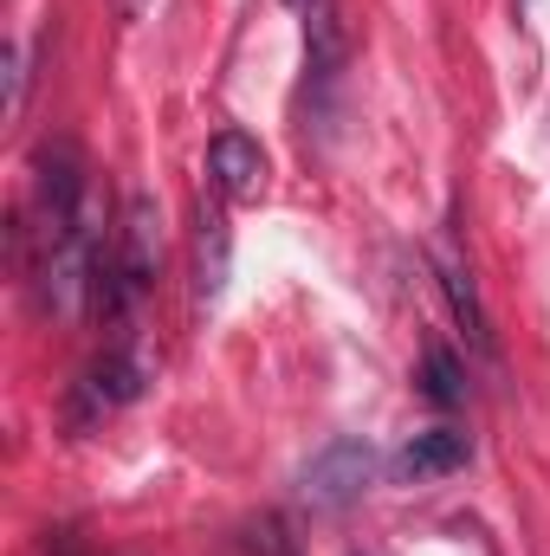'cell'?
Listing matches in <instances>:
<instances>
[{"label":"cell","instance_id":"obj_5","mask_svg":"<svg viewBox=\"0 0 550 556\" xmlns=\"http://www.w3.org/2000/svg\"><path fill=\"white\" fill-rule=\"evenodd\" d=\"M227 266H234L227 214L201 201V214H195V291H201V304H214V298L227 291Z\"/></svg>","mask_w":550,"mask_h":556},{"label":"cell","instance_id":"obj_2","mask_svg":"<svg viewBox=\"0 0 550 556\" xmlns=\"http://www.w3.org/2000/svg\"><path fill=\"white\" fill-rule=\"evenodd\" d=\"M137 395H142V363L130 350H104L72 382V427H98V420H111L124 402H137Z\"/></svg>","mask_w":550,"mask_h":556},{"label":"cell","instance_id":"obj_6","mask_svg":"<svg viewBox=\"0 0 550 556\" xmlns=\"http://www.w3.org/2000/svg\"><path fill=\"white\" fill-rule=\"evenodd\" d=\"M285 7H291V13H298V26H304L311 72H317V78H337V65H343V52H350V33H343L337 0H285Z\"/></svg>","mask_w":550,"mask_h":556},{"label":"cell","instance_id":"obj_1","mask_svg":"<svg viewBox=\"0 0 550 556\" xmlns=\"http://www.w3.org/2000/svg\"><path fill=\"white\" fill-rule=\"evenodd\" d=\"M370 479H376V446H370V440H330V446L304 466L298 498H304L311 511H343V505H357V498L370 492Z\"/></svg>","mask_w":550,"mask_h":556},{"label":"cell","instance_id":"obj_7","mask_svg":"<svg viewBox=\"0 0 550 556\" xmlns=\"http://www.w3.org/2000/svg\"><path fill=\"white\" fill-rule=\"evenodd\" d=\"M434 273H440V285H447V304H453V317H460L466 343H473V350H492L486 304H479V285H473V273H466V260H460L453 247H440V253H434Z\"/></svg>","mask_w":550,"mask_h":556},{"label":"cell","instance_id":"obj_4","mask_svg":"<svg viewBox=\"0 0 550 556\" xmlns=\"http://www.w3.org/2000/svg\"><path fill=\"white\" fill-rule=\"evenodd\" d=\"M466 459H473V440H466L460 427H427V433H414L409 446L396 453V479L427 485V479H440V472H460Z\"/></svg>","mask_w":550,"mask_h":556},{"label":"cell","instance_id":"obj_3","mask_svg":"<svg viewBox=\"0 0 550 556\" xmlns=\"http://www.w3.org/2000/svg\"><path fill=\"white\" fill-rule=\"evenodd\" d=\"M208 188L221 201H260L266 194V149L247 137V130L214 137L208 142Z\"/></svg>","mask_w":550,"mask_h":556},{"label":"cell","instance_id":"obj_8","mask_svg":"<svg viewBox=\"0 0 550 556\" xmlns=\"http://www.w3.org/2000/svg\"><path fill=\"white\" fill-rule=\"evenodd\" d=\"M421 382H427V402H440V408H460V402H466V369H460V356H453L447 343H427Z\"/></svg>","mask_w":550,"mask_h":556}]
</instances>
